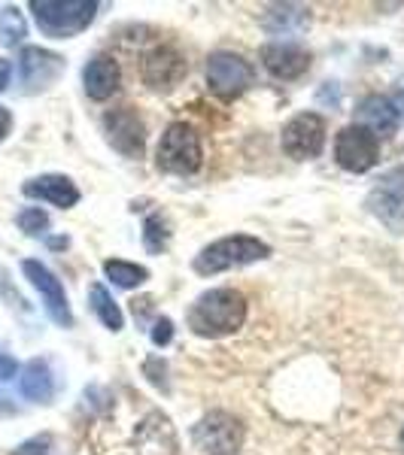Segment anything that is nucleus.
I'll list each match as a JSON object with an SVG mask.
<instances>
[{
    "label": "nucleus",
    "instance_id": "obj_1",
    "mask_svg": "<svg viewBox=\"0 0 404 455\" xmlns=\"http://www.w3.org/2000/svg\"><path fill=\"white\" fill-rule=\"evenodd\" d=\"M189 328L201 337L234 334L246 322V298L234 289H210L189 307Z\"/></svg>",
    "mask_w": 404,
    "mask_h": 455
},
{
    "label": "nucleus",
    "instance_id": "obj_8",
    "mask_svg": "<svg viewBox=\"0 0 404 455\" xmlns=\"http://www.w3.org/2000/svg\"><path fill=\"white\" fill-rule=\"evenodd\" d=\"M335 158L343 171L365 173L380 161V140L371 134V131L359 128V124H350V128H343L341 134H337Z\"/></svg>",
    "mask_w": 404,
    "mask_h": 455
},
{
    "label": "nucleus",
    "instance_id": "obj_24",
    "mask_svg": "<svg viewBox=\"0 0 404 455\" xmlns=\"http://www.w3.org/2000/svg\"><path fill=\"white\" fill-rule=\"evenodd\" d=\"M16 222H19V228L25 234H34V237H36V234H43L49 228V216L40 207H28V210L19 212Z\"/></svg>",
    "mask_w": 404,
    "mask_h": 455
},
{
    "label": "nucleus",
    "instance_id": "obj_28",
    "mask_svg": "<svg viewBox=\"0 0 404 455\" xmlns=\"http://www.w3.org/2000/svg\"><path fill=\"white\" fill-rule=\"evenodd\" d=\"M10 128H12V116H10V109L0 107V143L6 140V134H10Z\"/></svg>",
    "mask_w": 404,
    "mask_h": 455
},
{
    "label": "nucleus",
    "instance_id": "obj_5",
    "mask_svg": "<svg viewBox=\"0 0 404 455\" xmlns=\"http://www.w3.org/2000/svg\"><path fill=\"white\" fill-rule=\"evenodd\" d=\"M192 440L204 455H238L240 443H244V425L231 413L216 410L195 425Z\"/></svg>",
    "mask_w": 404,
    "mask_h": 455
},
{
    "label": "nucleus",
    "instance_id": "obj_3",
    "mask_svg": "<svg viewBox=\"0 0 404 455\" xmlns=\"http://www.w3.org/2000/svg\"><path fill=\"white\" fill-rule=\"evenodd\" d=\"M31 10L40 31L58 36V40L85 31L94 21V16H98V4L94 0H34Z\"/></svg>",
    "mask_w": 404,
    "mask_h": 455
},
{
    "label": "nucleus",
    "instance_id": "obj_2",
    "mask_svg": "<svg viewBox=\"0 0 404 455\" xmlns=\"http://www.w3.org/2000/svg\"><path fill=\"white\" fill-rule=\"evenodd\" d=\"M271 255V246L262 243L259 237H246V234H234V237H222L207 249H201V255L195 259V270L204 276L222 274L231 267H244V264L262 261Z\"/></svg>",
    "mask_w": 404,
    "mask_h": 455
},
{
    "label": "nucleus",
    "instance_id": "obj_7",
    "mask_svg": "<svg viewBox=\"0 0 404 455\" xmlns=\"http://www.w3.org/2000/svg\"><path fill=\"white\" fill-rule=\"evenodd\" d=\"M207 85L216 98L234 100L253 85V68L234 52H216L207 61Z\"/></svg>",
    "mask_w": 404,
    "mask_h": 455
},
{
    "label": "nucleus",
    "instance_id": "obj_13",
    "mask_svg": "<svg viewBox=\"0 0 404 455\" xmlns=\"http://www.w3.org/2000/svg\"><path fill=\"white\" fill-rule=\"evenodd\" d=\"M61 70H64L61 55L46 52V49H40V46L21 49L19 73H21V85H25V92H40V88L53 85Z\"/></svg>",
    "mask_w": 404,
    "mask_h": 455
},
{
    "label": "nucleus",
    "instance_id": "obj_18",
    "mask_svg": "<svg viewBox=\"0 0 404 455\" xmlns=\"http://www.w3.org/2000/svg\"><path fill=\"white\" fill-rule=\"evenodd\" d=\"M19 388L21 395H25L28 401H49L55 392V379H53V371H49V364L43 362V358H34V362L25 364V371H21L19 377Z\"/></svg>",
    "mask_w": 404,
    "mask_h": 455
},
{
    "label": "nucleus",
    "instance_id": "obj_6",
    "mask_svg": "<svg viewBox=\"0 0 404 455\" xmlns=\"http://www.w3.org/2000/svg\"><path fill=\"white\" fill-rule=\"evenodd\" d=\"M368 210L389 231H404V167H392L377 180L368 195Z\"/></svg>",
    "mask_w": 404,
    "mask_h": 455
},
{
    "label": "nucleus",
    "instance_id": "obj_12",
    "mask_svg": "<svg viewBox=\"0 0 404 455\" xmlns=\"http://www.w3.org/2000/svg\"><path fill=\"white\" fill-rule=\"evenodd\" d=\"M143 83L156 92H167V88L180 85L186 76V58L176 52L174 46H156L143 55Z\"/></svg>",
    "mask_w": 404,
    "mask_h": 455
},
{
    "label": "nucleus",
    "instance_id": "obj_27",
    "mask_svg": "<svg viewBox=\"0 0 404 455\" xmlns=\"http://www.w3.org/2000/svg\"><path fill=\"white\" fill-rule=\"evenodd\" d=\"M19 371V364L12 362L10 355H0V383H6V379H12Z\"/></svg>",
    "mask_w": 404,
    "mask_h": 455
},
{
    "label": "nucleus",
    "instance_id": "obj_23",
    "mask_svg": "<svg viewBox=\"0 0 404 455\" xmlns=\"http://www.w3.org/2000/svg\"><path fill=\"white\" fill-rule=\"evenodd\" d=\"M167 225H165V219L161 216H149L146 219V225H143V246L149 249V252H161V249L167 246Z\"/></svg>",
    "mask_w": 404,
    "mask_h": 455
},
{
    "label": "nucleus",
    "instance_id": "obj_17",
    "mask_svg": "<svg viewBox=\"0 0 404 455\" xmlns=\"http://www.w3.org/2000/svg\"><path fill=\"white\" fill-rule=\"evenodd\" d=\"M21 192L28 197H40V201L55 204L61 210H68L79 201V188L73 186V180L61 173H46V176H36V180H28Z\"/></svg>",
    "mask_w": 404,
    "mask_h": 455
},
{
    "label": "nucleus",
    "instance_id": "obj_19",
    "mask_svg": "<svg viewBox=\"0 0 404 455\" xmlns=\"http://www.w3.org/2000/svg\"><path fill=\"white\" fill-rule=\"evenodd\" d=\"M264 28L271 34H301L307 28V12L298 6H271L264 16Z\"/></svg>",
    "mask_w": 404,
    "mask_h": 455
},
{
    "label": "nucleus",
    "instance_id": "obj_16",
    "mask_svg": "<svg viewBox=\"0 0 404 455\" xmlns=\"http://www.w3.org/2000/svg\"><path fill=\"white\" fill-rule=\"evenodd\" d=\"M119 83H122V73H119V64L113 61L109 55H98L85 64L83 70V85H85V94L92 100H107L119 92Z\"/></svg>",
    "mask_w": 404,
    "mask_h": 455
},
{
    "label": "nucleus",
    "instance_id": "obj_22",
    "mask_svg": "<svg viewBox=\"0 0 404 455\" xmlns=\"http://www.w3.org/2000/svg\"><path fill=\"white\" fill-rule=\"evenodd\" d=\"M28 34V25L21 19L16 6H4L0 10V46H19Z\"/></svg>",
    "mask_w": 404,
    "mask_h": 455
},
{
    "label": "nucleus",
    "instance_id": "obj_15",
    "mask_svg": "<svg viewBox=\"0 0 404 455\" xmlns=\"http://www.w3.org/2000/svg\"><path fill=\"white\" fill-rule=\"evenodd\" d=\"M359 128L371 131L374 137H392L399 131V107L389 98H380V94H371L365 98L356 109Z\"/></svg>",
    "mask_w": 404,
    "mask_h": 455
},
{
    "label": "nucleus",
    "instance_id": "obj_20",
    "mask_svg": "<svg viewBox=\"0 0 404 455\" xmlns=\"http://www.w3.org/2000/svg\"><path fill=\"white\" fill-rule=\"evenodd\" d=\"M88 304H92L94 315H98V319L104 322V325L109 328V331H122L125 315H122V310H119V307H116V300L109 298V291H107L101 283L88 289Z\"/></svg>",
    "mask_w": 404,
    "mask_h": 455
},
{
    "label": "nucleus",
    "instance_id": "obj_30",
    "mask_svg": "<svg viewBox=\"0 0 404 455\" xmlns=\"http://www.w3.org/2000/svg\"><path fill=\"white\" fill-rule=\"evenodd\" d=\"M401 446H404V428H401Z\"/></svg>",
    "mask_w": 404,
    "mask_h": 455
},
{
    "label": "nucleus",
    "instance_id": "obj_26",
    "mask_svg": "<svg viewBox=\"0 0 404 455\" xmlns=\"http://www.w3.org/2000/svg\"><path fill=\"white\" fill-rule=\"evenodd\" d=\"M171 337H174L171 319H158L156 328H152V343H156V347H167V343H171Z\"/></svg>",
    "mask_w": 404,
    "mask_h": 455
},
{
    "label": "nucleus",
    "instance_id": "obj_4",
    "mask_svg": "<svg viewBox=\"0 0 404 455\" xmlns=\"http://www.w3.org/2000/svg\"><path fill=\"white\" fill-rule=\"evenodd\" d=\"M204 152H201V140H198L195 128L186 122H174L171 128L161 134L158 152H156V164L158 171L165 173H176V176H189L201 167Z\"/></svg>",
    "mask_w": 404,
    "mask_h": 455
},
{
    "label": "nucleus",
    "instance_id": "obj_10",
    "mask_svg": "<svg viewBox=\"0 0 404 455\" xmlns=\"http://www.w3.org/2000/svg\"><path fill=\"white\" fill-rule=\"evenodd\" d=\"M21 270H25V276L31 280V285L43 295V304H46V313L53 315V322H58L61 328H70L73 313L68 307V295H64V285L58 283V276L46 267V264H40L34 259L21 261Z\"/></svg>",
    "mask_w": 404,
    "mask_h": 455
},
{
    "label": "nucleus",
    "instance_id": "obj_9",
    "mask_svg": "<svg viewBox=\"0 0 404 455\" xmlns=\"http://www.w3.org/2000/svg\"><path fill=\"white\" fill-rule=\"evenodd\" d=\"M326 146V119L317 113H301L283 128V149L286 156L304 161L317 158Z\"/></svg>",
    "mask_w": 404,
    "mask_h": 455
},
{
    "label": "nucleus",
    "instance_id": "obj_29",
    "mask_svg": "<svg viewBox=\"0 0 404 455\" xmlns=\"http://www.w3.org/2000/svg\"><path fill=\"white\" fill-rule=\"evenodd\" d=\"M10 76H12V64L0 58V92H4V88L10 85Z\"/></svg>",
    "mask_w": 404,
    "mask_h": 455
},
{
    "label": "nucleus",
    "instance_id": "obj_11",
    "mask_svg": "<svg viewBox=\"0 0 404 455\" xmlns=\"http://www.w3.org/2000/svg\"><path fill=\"white\" fill-rule=\"evenodd\" d=\"M104 131H107L109 146H113L116 152H122L125 158H141L143 156V143H146L143 122L131 107H122V109L107 113L104 116Z\"/></svg>",
    "mask_w": 404,
    "mask_h": 455
},
{
    "label": "nucleus",
    "instance_id": "obj_25",
    "mask_svg": "<svg viewBox=\"0 0 404 455\" xmlns=\"http://www.w3.org/2000/svg\"><path fill=\"white\" fill-rule=\"evenodd\" d=\"M49 446H53V440L43 435V437H34V440H28V443H21L16 450V455H49L46 452Z\"/></svg>",
    "mask_w": 404,
    "mask_h": 455
},
{
    "label": "nucleus",
    "instance_id": "obj_21",
    "mask_svg": "<svg viewBox=\"0 0 404 455\" xmlns=\"http://www.w3.org/2000/svg\"><path fill=\"white\" fill-rule=\"evenodd\" d=\"M104 274L113 280V285H119V289H134V285L149 280V270L146 267H141V264L119 261V259L104 261Z\"/></svg>",
    "mask_w": 404,
    "mask_h": 455
},
{
    "label": "nucleus",
    "instance_id": "obj_14",
    "mask_svg": "<svg viewBox=\"0 0 404 455\" xmlns=\"http://www.w3.org/2000/svg\"><path fill=\"white\" fill-rule=\"evenodd\" d=\"M262 61L271 76L277 79H298L301 73H307V68H311V55L301 46H292V43H271V46H264Z\"/></svg>",
    "mask_w": 404,
    "mask_h": 455
}]
</instances>
